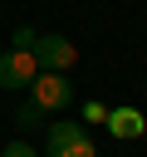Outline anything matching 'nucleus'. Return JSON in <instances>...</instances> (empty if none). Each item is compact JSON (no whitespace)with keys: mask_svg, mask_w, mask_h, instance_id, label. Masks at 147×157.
I'll return each mask as SVG.
<instances>
[{"mask_svg":"<svg viewBox=\"0 0 147 157\" xmlns=\"http://www.w3.org/2000/svg\"><path fill=\"white\" fill-rule=\"evenodd\" d=\"M103 118H108V108H103V103H93V98H88V103H83V123H103Z\"/></svg>","mask_w":147,"mask_h":157,"instance_id":"8","label":"nucleus"},{"mask_svg":"<svg viewBox=\"0 0 147 157\" xmlns=\"http://www.w3.org/2000/svg\"><path fill=\"white\" fill-rule=\"evenodd\" d=\"M29 98H34L44 113H64V108L74 103V83H69V74L39 69V74H34V83H29Z\"/></svg>","mask_w":147,"mask_h":157,"instance_id":"2","label":"nucleus"},{"mask_svg":"<svg viewBox=\"0 0 147 157\" xmlns=\"http://www.w3.org/2000/svg\"><path fill=\"white\" fill-rule=\"evenodd\" d=\"M0 157H39V152H34L24 137H15V142H5V152H0Z\"/></svg>","mask_w":147,"mask_h":157,"instance_id":"7","label":"nucleus"},{"mask_svg":"<svg viewBox=\"0 0 147 157\" xmlns=\"http://www.w3.org/2000/svg\"><path fill=\"white\" fill-rule=\"evenodd\" d=\"M34 74H39V64H34V54H29V49H5V54H0V88H5V93L29 88V83H34Z\"/></svg>","mask_w":147,"mask_h":157,"instance_id":"4","label":"nucleus"},{"mask_svg":"<svg viewBox=\"0 0 147 157\" xmlns=\"http://www.w3.org/2000/svg\"><path fill=\"white\" fill-rule=\"evenodd\" d=\"M103 123H108L113 137H142V132H147V118H142L137 108H108Z\"/></svg>","mask_w":147,"mask_h":157,"instance_id":"5","label":"nucleus"},{"mask_svg":"<svg viewBox=\"0 0 147 157\" xmlns=\"http://www.w3.org/2000/svg\"><path fill=\"white\" fill-rule=\"evenodd\" d=\"M29 44H34V29L20 25V29H15V49H29Z\"/></svg>","mask_w":147,"mask_h":157,"instance_id":"9","label":"nucleus"},{"mask_svg":"<svg viewBox=\"0 0 147 157\" xmlns=\"http://www.w3.org/2000/svg\"><path fill=\"white\" fill-rule=\"evenodd\" d=\"M44 118H49V113H44V108H39V103H34V98H24V103H20V108H15V123H20V128H39V123H44Z\"/></svg>","mask_w":147,"mask_h":157,"instance_id":"6","label":"nucleus"},{"mask_svg":"<svg viewBox=\"0 0 147 157\" xmlns=\"http://www.w3.org/2000/svg\"><path fill=\"white\" fill-rule=\"evenodd\" d=\"M29 54H34V64H39V69H54V74H69V69H74V59H78V49H74L64 34H34Z\"/></svg>","mask_w":147,"mask_h":157,"instance_id":"3","label":"nucleus"},{"mask_svg":"<svg viewBox=\"0 0 147 157\" xmlns=\"http://www.w3.org/2000/svg\"><path fill=\"white\" fill-rule=\"evenodd\" d=\"M44 157H98V152H93V137L83 123H49Z\"/></svg>","mask_w":147,"mask_h":157,"instance_id":"1","label":"nucleus"}]
</instances>
